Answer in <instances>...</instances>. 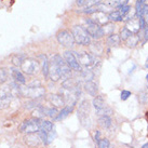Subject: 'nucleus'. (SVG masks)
<instances>
[{
  "label": "nucleus",
  "mask_w": 148,
  "mask_h": 148,
  "mask_svg": "<svg viewBox=\"0 0 148 148\" xmlns=\"http://www.w3.org/2000/svg\"><path fill=\"white\" fill-rule=\"evenodd\" d=\"M120 36L119 35H116V34H111L109 35V37L107 38V43L111 47H117L120 43Z\"/></svg>",
  "instance_id": "aec40b11"
},
{
  "label": "nucleus",
  "mask_w": 148,
  "mask_h": 148,
  "mask_svg": "<svg viewBox=\"0 0 148 148\" xmlns=\"http://www.w3.org/2000/svg\"><path fill=\"white\" fill-rule=\"evenodd\" d=\"M45 116H47V108L42 106H38L35 108L34 110V117L37 118V119H41Z\"/></svg>",
  "instance_id": "412c9836"
},
{
  "label": "nucleus",
  "mask_w": 148,
  "mask_h": 148,
  "mask_svg": "<svg viewBox=\"0 0 148 148\" xmlns=\"http://www.w3.org/2000/svg\"><path fill=\"white\" fill-rule=\"evenodd\" d=\"M25 142H26V144L28 145V146H30V147H35V146H38V145L40 144L42 140L37 132V133L27 134V135L25 136Z\"/></svg>",
  "instance_id": "f8f14e48"
},
{
  "label": "nucleus",
  "mask_w": 148,
  "mask_h": 148,
  "mask_svg": "<svg viewBox=\"0 0 148 148\" xmlns=\"http://www.w3.org/2000/svg\"><path fill=\"white\" fill-rule=\"evenodd\" d=\"M81 80H84L86 82H89V81H92V79L94 78V74L89 69H84L81 70Z\"/></svg>",
  "instance_id": "b1692460"
},
{
  "label": "nucleus",
  "mask_w": 148,
  "mask_h": 148,
  "mask_svg": "<svg viewBox=\"0 0 148 148\" xmlns=\"http://www.w3.org/2000/svg\"><path fill=\"white\" fill-rule=\"evenodd\" d=\"M58 115V109L56 108H47V116H49V117H51V118H56Z\"/></svg>",
  "instance_id": "72a5a7b5"
},
{
  "label": "nucleus",
  "mask_w": 148,
  "mask_h": 148,
  "mask_svg": "<svg viewBox=\"0 0 148 148\" xmlns=\"http://www.w3.org/2000/svg\"><path fill=\"white\" fill-rule=\"evenodd\" d=\"M10 74H11V76H12V78L15 80V82L25 84L26 79H25V77L23 76V74H22L18 69H15V68H10Z\"/></svg>",
  "instance_id": "dca6fc26"
},
{
  "label": "nucleus",
  "mask_w": 148,
  "mask_h": 148,
  "mask_svg": "<svg viewBox=\"0 0 148 148\" xmlns=\"http://www.w3.org/2000/svg\"><path fill=\"white\" fill-rule=\"evenodd\" d=\"M60 76H61V79H63L64 81L67 80V79H69L70 76H71L70 67L65 62V60H62L61 63H60Z\"/></svg>",
  "instance_id": "9b49d317"
},
{
  "label": "nucleus",
  "mask_w": 148,
  "mask_h": 148,
  "mask_svg": "<svg viewBox=\"0 0 148 148\" xmlns=\"http://www.w3.org/2000/svg\"><path fill=\"white\" fill-rule=\"evenodd\" d=\"M99 0H86V3H84V7L86 8H90L92 5H95V4L99 3Z\"/></svg>",
  "instance_id": "58836bf2"
},
{
  "label": "nucleus",
  "mask_w": 148,
  "mask_h": 148,
  "mask_svg": "<svg viewBox=\"0 0 148 148\" xmlns=\"http://www.w3.org/2000/svg\"><path fill=\"white\" fill-rule=\"evenodd\" d=\"M18 93L25 97H29V99H39L42 95H45V88L40 86H22L18 89Z\"/></svg>",
  "instance_id": "f03ea898"
},
{
  "label": "nucleus",
  "mask_w": 148,
  "mask_h": 148,
  "mask_svg": "<svg viewBox=\"0 0 148 148\" xmlns=\"http://www.w3.org/2000/svg\"><path fill=\"white\" fill-rule=\"evenodd\" d=\"M84 90H86V93L90 94L91 96H95L96 93H97V86H96L94 82L89 81V82L84 83Z\"/></svg>",
  "instance_id": "f3484780"
},
{
  "label": "nucleus",
  "mask_w": 148,
  "mask_h": 148,
  "mask_svg": "<svg viewBox=\"0 0 148 148\" xmlns=\"http://www.w3.org/2000/svg\"><path fill=\"white\" fill-rule=\"evenodd\" d=\"M142 148H148V143H146L145 145H143V147Z\"/></svg>",
  "instance_id": "c03bdc74"
},
{
  "label": "nucleus",
  "mask_w": 148,
  "mask_h": 148,
  "mask_svg": "<svg viewBox=\"0 0 148 148\" xmlns=\"http://www.w3.org/2000/svg\"><path fill=\"white\" fill-rule=\"evenodd\" d=\"M146 41H148V26H146L144 29V41H143V43H145Z\"/></svg>",
  "instance_id": "79ce46f5"
},
{
  "label": "nucleus",
  "mask_w": 148,
  "mask_h": 148,
  "mask_svg": "<svg viewBox=\"0 0 148 148\" xmlns=\"http://www.w3.org/2000/svg\"><path fill=\"white\" fill-rule=\"evenodd\" d=\"M94 23H96L99 26H104L105 24H107L109 20H108V15H106V13L104 12H97L95 13V16L91 17Z\"/></svg>",
  "instance_id": "4468645a"
},
{
  "label": "nucleus",
  "mask_w": 148,
  "mask_h": 148,
  "mask_svg": "<svg viewBox=\"0 0 148 148\" xmlns=\"http://www.w3.org/2000/svg\"><path fill=\"white\" fill-rule=\"evenodd\" d=\"M58 43L65 48H71L75 43V39L73 34L68 30H60L56 35Z\"/></svg>",
  "instance_id": "0eeeda50"
},
{
  "label": "nucleus",
  "mask_w": 148,
  "mask_h": 148,
  "mask_svg": "<svg viewBox=\"0 0 148 148\" xmlns=\"http://www.w3.org/2000/svg\"><path fill=\"white\" fill-rule=\"evenodd\" d=\"M86 33L90 35V37L94 38V39H99V38H102L104 36V32L102 26L97 25L96 23L93 22L92 18H88L86 21Z\"/></svg>",
  "instance_id": "423d86ee"
},
{
  "label": "nucleus",
  "mask_w": 148,
  "mask_h": 148,
  "mask_svg": "<svg viewBox=\"0 0 148 148\" xmlns=\"http://www.w3.org/2000/svg\"><path fill=\"white\" fill-rule=\"evenodd\" d=\"M7 79H8V70L3 68V67H1L0 68V81L4 82Z\"/></svg>",
  "instance_id": "c9c22d12"
},
{
  "label": "nucleus",
  "mask_w": 148,
  "mask_h": 148,
  "mask_svg": "<svg viewBox=\"0 0 148 148\" xmlns=\"http://www.w3.org/2000/svg\"><path fill=\"white\" fill-rule=\"evenodd\" d=\"M76 58L78 60L79 64L89 67V66H93L95 64V58L93 55H91L88 52H80L76 55Z\"/></svg>",
  "instance_id": "9d476101"
},
{
  "label": "nucleus",
  "mask_w": 148,
  "mask_h": 148,
  "mask_svg": "<svg viewBox=\"0 0 148 148\" xmlns=\"http://www.w3.org/2000/svg\"><path fill=\"white\" fill-rule=\"evenodd\" d=\"M76 3L79 7H84V3H86V0H76Z\"/></svg>",
  "instance_id": "37998d69"
},
{
  "label": "nucleus",
  "mask_w": 148,
  "mask_h": 148,
  "mask_svg": "<svg viewBox=\"0 0 148 148\" xmlns=\"http://www.w3.org/2000/svg\"><path fill=\"white\" fill-rule=\"evenodd\" d=\"M105 1V4L108 5L109 8H120V7H122L124 5L125 3V0H104Z\"/></svg>",
  "instance_id": "6ab92c4d"
},
{
  "label": "nucleus",
  "mask_w": 148,
  "mask_h": 148,
  "mask_svg": "<svg viewBox=\"0 0 148 148\" xmlns=\"http://www.w3.org/2000/svg\"><path fill=\"white\" fill-rule=\"evenodd\" d=\"M25 60H26V56H25L24 54L17 53L12 58V63L15 66H22V64H23V62H24Z\"/></svg>",
  "instance_id": "393cba45"
},
{
  "label": "nucleus",
  "mask_w": 148,
  "mask_h": 148,
  "mask_svg": "<svg viewBox=\"0 0 148 148\" xmlns=\"http://www.w3.org/2000/svg\"><path fill=\"white\" fill-rule=\"evenodd\" d=\"M64 60H65V62L69 65L70 68L77 70V71H80V70H81L80 64H79L78 60H77L76 55L74 54V52L65 51V52H64Z\"/></svg>",
  "instance_id": "1a4fd4ad"
},
{
  "label": "nucleus",
  "mask_w": 148,
  "mask_h": 148,
  "mask_svg": "<svg viewBox=\"0 0 148 148\" xmlns=\"http://www.w3.org/2000/svg\"><path fill=\"white\" fill-rule=\"evenodd\" d=\"M146 119L148 120V111H147V112H146Z\"/></svg>",
  "instance_id": "49530a36"
},
{
  "label": "nucleus",
  "mask_w": 148,
  "mask_h": 148,
  "mask_svg": "<svg viewBox=\"0 0 148 148\" xmlns=\"http://www.w3.org/2000/svg\"><path fill=\"white\" fill-rule=\"evenodd\" d=\"M37 104H38L37 102H36L35 99H33V101H30V102L25 104V107H26L27 109H30V108H36V107H38Z\"/></svg>",
  "instance_id": "ea45409f"
},
{
  "label": "nucleus",
  "mask_w": 148,
  "mask_h": 148,
  "mask_svg": "<svg viewBox=\"0 0 148 148\" xmlns=\"http://www.w3.org/2000/svg\"><path fill=\"white\" fill-rule=\"evenodd\" d=\"M43 58V66H42V74L45 76V78L47 77H49V61H48V58L47 56H42Z\"/></svg>",
  "instance_id": "c85d7f7f"
},
{
  "label": "nucleus",
  "mask_w": 148,
  "mask_h": 148,
  "mask_svg": "<svg viewBox=\"0 0 148 148\" xmlns=\"http://www.w3.org/2000/svg\"><path fill=\"white\" fill-rule=\"evenodd\" d=\"M102 28H103V32H104V36L105 35H107V34H112V32H114V29H115V26L112 24H110V23H107V24H105L104 26H102Z\"/></svg>",
  "instance_id": "7c9ffc66"
},
{
  "label": "nucleus",
  "mask_w": 148,
  "mask_h": 148,
  "mask_svg": "<svg viewBox=\"0 0 148 148\" xmlns=\"http://www.w3.org/2000/svg\"><path fill=\"white\" fill-rule=\"evenodd\" d=\"M93 106L95 107L96 110H99V109L104 108L105 107V102H104L103 96H96V97H94V99H93Z\"/></svg>",
  "instance_id": "a878e982"
},
{
  "label": "nucleus",
  "mask_w": 148,
  "mask_h": 148,
  "mask_svg": "<svg viewBox=\"0 0 148 148\" xmlns=\"http://www.w3.org/2000/svg\"><path fill=\"white\" fill-rule=\"evenodd\" d=\"M99 124L104 127V129H109L111 127V119L108 116H102L99 120Z\"/></svg>",
  "instance_id": "cd10ccee"
},
{
  "label": "nucleus",
  "mask_w": 148,
  "mask_h": 148,
  "mask_svg": "<svg viewBox=\"0 0 148 148\" xmlns=\"http://www.w3.org/2000/svg\"><path fill=\"white\" fill-rule=\"evenodd\" d=\"M71 34L74 36L75 42H77L78 45H89L91 43V38L90 35L86 33V30L81 26L76 25L73 27Z\"/></svg>",
  "instance_id": "f257e3e1"
},
{
  "label": "nucleus",
  "mask_w": 148,
  "mask_h": 148,
  "mask_svg": "<svg viewBox=\"0 0 148 148\" xmlns=\"http://www.w3.org/2000/svg\"><path fill=\"white\" fill-rule=\"evenodd\" d=\"M78 118L84 127H90V106L88 101H83L79 105L78 108Z\"/></svg>",
  "instance_id": "20e7f679"
},
{
  "label": "nucleus",
  "mask_w": 148,
  "mask_h": 148,
  "mask_svg": "<svg viewBox=\"0 0 148 148\" xmlns=\"http://www.w3.org/2000/svg\"><path fill=\"white\" fill-rule=\"evenodd\" d=\"M73 109H74V106H66L64 107L62 110H61V112H58V117L55 118L56 120H63V119H65L67 116L69 115L70 112L73 111Z\"/></svg>",
  "instance_id": "a211bd4d"
},
{
  "label": "nucleus",
  "mask_w": 148,
  "mask_h": 148,
  "mask_svg": "<svg viewBox=\"0 0 148 148\" xmlns=\"http://www.w3.org/2000/svg\"><path fill=\"white\" fill-rule=\"evenodd\" d=\"M53 130V124L48 120H42L40 123V131H43L45 133H50Z\"/></svg>",
  "instance_id": "4be33fe9"
},
{
  "label": "nucleus",
  "mask_w": 148,
  "mask_h": 148,
  "mask_svg": "<svg viewBox=\"0 0 148 148\" xmlns=\"http://www.w3.org/2000/svg\"><path fill=\"white\" fill-rule=\"evenodd\" d=\"M63 58L60 54H55L51 58V62L49 63V77L52 81H58L61 79L60 76V63Z\"/></svg>",
  "instance_id": "7ed1b4c3"
},
{
  "label": "nucleus",
  "mask_w": 148,
  "mask_h": 148,
  "mask_svg": "<svg viewBox=\"0 0 148 148\" xmlns=\"http://www.w3.org/2000/svg\"><path fill=\"white\" fill-rule=\"evenodd\" d=\"M132 35H133V34H132L130 30H127V29L124 27V28L121 29V32H120L119 36H120V39H121V40H124V41H125L127 38L130 37V36H132Z\"/></svg>",
  "instance_id": "2f4dec72"
},
{
  "label": "nucleus",
  "mask_w": 148,
  "mask_h": 148,
  "mask_svg": "<svg viewBox=\"0 0 148 148\" xmlns=\"http://www.w3.org/2000/svg\"><path fill=\"white\" fill-rule=\"evenodd\" d=\"M125 28L127 30H130L132 34H137L140 30V20L138 17H133L131 20H129L125 25Z\"/></svg>",
  "instance_id": "ddd939ff"
},
{
  "label": "nucleus",
  "mask_w": 148,
  "mask_h": 148,
  "mask_svg": "<svg viewBox=\"0 0 148 148\" xmlns=\"http://www.w3.org/2000/svg\"><path fill=\"white\" fill-rule=\"evenodd\" d=\"M119 9H120L119 12L121 13V15H122L123 17L125 16L127 13H129L132 10L131 7H130V5H127V4H124V5H122V7H120Z\"/></svg>",
  "instance_id": "e433bc0d"
},
{
  "label": "nucleus",
  "mask_w": 148,
  "mask_h": 148,
  "mask_svg": "<svg viewBox=\"0 0 148 148\" xmlns=\"http://www.w3.org/2000/svg\"><path fill=\"white\" fill-rule=\"evenodd\" d=\"M108 20L109 22H121L122 20H124V17L121 15L119 11H114L108 14Z\"/></svg>",
  "instance_id": "5701e85b"
},
{
  "label": "nucleus",
  "mask_w": 148,
  "mask_h": 148,
  "mask_svg": "<svg viewBox=\"0 0 148 148\" xmlns=\"http://www.w3.org/2000/svg\"><path fill=\"white\" fill-rule=\"evenodd\" d=\"M97 144H99V148H109V140H107V138L99 140Z\"/></svg>",
  "instance_id": "4c0bfd02"
},
{
  "label": "nucleus",
  "mask_w": 148,
  "mask_h": 148,
  "mask_svg": "<svg viewBox=\"0 0 148 148\" xmlns=\"http://www.w3.org/2000/svg\"><path fill=\"white\" fill-rule=\"evenodd\" d=\"M138 41H140V36H137V34H133L125 40L127 47H135L138 43Z\"/></svg>",
  "instance_id": "bb28decb"
},
{
  "label": "nucleus",
  "mask_w": 148,
  "mask_h": 148,
  "mask_svg": "<svg viewBox=\"0 0 148 148\" xmlns=\"http://www.w3.org/2000/svg\"><path fill=\"white\" fill-rule=\"evenodd\" d=\"M40 123L41 120L34 118L30 120H25L24 122L21 124L20 127V131L21 132H26L27 134L30 133H37L38 131H40Z\"/></svg>",
  "instance_id": "39448f33"
},
{
  "label": "nucleus",
  "mask_w": 148,
  "mask_h": 148,
  "mask_svg": "<svg viewBox=\"0 0 148 148\" xmlns=\"http://www.w3.org/2000/svg\"><path fill=\"white\" fill-rule=\"evenodd\" d=\"M146 79H147V82H148V74H147V76H146Z\"/></svg>",
  "instance_id": "de8ad7c7"
},
{
  "label": "nucleus",
  "mask_w": 148,
  "mask_h": 148,
  "mask_svg": "<svg viewBox=\"0 0 148 148\" xmlns=\"http://www.w3.org/2000/svg\"><path fill=\"white\" fill-rule=\"evenodd\" d=\"M127 1H129V0H125V3H127Z\"/></svg>",
  "instance_id": "09e8293b"
},
{
  "label": "nucleus",
  "mask_w": 148,
  "mask_h": 148,
  "mask_svg": "<svg viewBox=\"0 0 148 148\" xmlns=\"http://www.w3.org/2000/svg\"><path fill=\"white\" fill-rule=\"evenodd\" d=\"M91 50L95 54H101L102 51H103V45H102V43H99V42H95V43L91 45Z\"/></svg>",
  "instance_id": "c756f323"
},
{
  "label": "nucleus",
  "mask_w": 148,
  "mask_h": 148,
  "mask_svg": "<svg viewBox=\"0 0 148 148\" xmlns=\"http://www.w3.org/2000/svg\"><path fill=\"white\" fill-rule=\"evenodd\" d=\"M112 114V110H111L110 108H106V107H104V108H102V109H99V110H97V115L99 116H109Z\"/></svg>",
  "instance_id": "f704fd0d"
},
{
  "label": "nucleus",
  "mask_w": 148,
  "mask_h": 148,
  "mask_svg": "<svg viewBox=\"0 0 148 148\" xmlns=\"http://www.w3.org/2000/svg\"><path fill=\"white\" fill-rule=\"evenodd\" d=\"M145 67H146V68H148V58H147V61H146V64H145Z\"/></svg>",
  "instance_id": "a18cd8bd"
},
{
  "label": "nucleus",
  "mask_w": 148,
  "mask_h": 148,
  "mask_svg": "<svg viewBox=\"0 0 148 148\" xmlns=\"http://www.w3.org/2000/svg\"><path fill=\"white\" fill-rule=\"evenodd\" d=\"M22 70L27 75H35L39 70V62L34 58H26L21 66Z\"/></svg>",
  "instance_id": "6e6552de"
},
{
  "label": "nucleus",
  "mask_w": 148,
  "mask_h": 148,
  "mask_svg": "<svg viewBox=\"0 0 148 148\" xmlns=\"http://www.w3.org/2000/svg\"><path fill=\"white\" fill-rule=\"evenodd\" d=\"M138 99H140V103H148V92L147 91H142L138 94Z\"/></svg>",
  "instance_id": "473e14b6"
},
{
  "label": "nucleus",
  "mask_w": 148,
  "mask_h": 148,
  "mask_svg": "<svg viewBox=\"0 0 148 148\" xmlns=\"http://www.w3.org/2000/svg\"><path fill=\"white\" fill-rule=\"evenodd\" d=\"M48 99H49L50 103L54 105L55 107H62L65 104V101L63 99V96L60 94H50Z\"/></svg>",
  "instance_id": "2eb2a0df"
},
{
  "label": "nucleus",
  "mask_w": 148,
  "mask_h": 148,
  "mask_svg": "<svg viewBox=\"0 0 148 148\" xmlns=\"http://www.w3.org/2000/svg\"><path fill=\"white\" fill-rule=\"evenodd\" d=\"M129 96H131V92L127 90H123L121 92V99L122 101H125V99H129Z\"/></svg>",
  "instance_id": "a19ab883"
}]
</instances>
